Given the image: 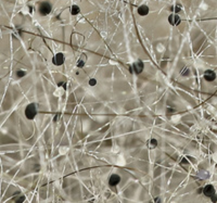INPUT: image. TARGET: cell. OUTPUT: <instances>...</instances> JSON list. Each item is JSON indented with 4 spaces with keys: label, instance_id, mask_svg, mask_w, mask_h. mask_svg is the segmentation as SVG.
Listing matches in <instances>:
<instances>
[{
    "label": "cell",
    "instance_id": "1",
    "mask_svg": "<svg viewBox=\"0 0 217 203\" xmlns=\"http://www.w3.org/2000/svg\"><path fill=\"white\" fill-rule=\"evenodd\" d=\"M36 114H37V108H36V105H35L34 103L27 105V108H26V110H25L26 118H28V120H33V118L36 116Z\"/></svg>",
    "mask_w": 217,
    "mask_h": 203
},
{
    "label": "cell",
    "instance_id": "2",
    "mask_svg": "<svg viewBox=\"0 0 217 203\" xmlns=\"http://www.w3.org/2000/svg\"><path fill=\"white\" fill-rule=\"evenodd\" d=\"M51 11V6L48 2H41L38 6V12L40 13L41 15H47Z\"/></svg>",
    "mask_w": 217,
    "mask_h": 203
},
{
    "label": "cell",
    "instance_id": "3",
    "mask_svg": "<svg viewBox=\"0 0 217 203\" xmlns=\"http://www.w3.org/2000/svg\"><path fill=\"white\" fill-rule=\"evenodd\" d=\"M143 69H145V64L142 63V61L138 60V61H136V62L132 63V73H136V74H140L142 71H143Z\"/></svg>",
    "mask_w": 217,
    "mask_h": 203
},
{
    "label": "cell",
    "instance_id": "4",
    "mask_svg": "<svg viewBox=\"0 0 217 203\" xmlns=\"http://www.w3.org/2000/svg\"><path fill=\"white\" fill-rule=\"evenodd\" d=\"M203 194L204 196L208 198H212L215 194V188L213 185H206L204 188H203Z\"/></svg>",
    "mask_w": 217,
    "mask_h": 203
},
{
    "label": "cell",
    "instance_id": "5",
    "mask_svg": "<svg viewBox=\"0 0 217 203\" xmlns=\"http://www.w3.org/2000/svg\"><path fill=\"white\" fill-rule=\"evenodd\" d=\"M203 77H204V80H206V82L211 83V82H213V80H216V73H215L214 71L208 70V71H205L204 72Z\"/></svg>",
    "mask_w": 217,
    "mask_h": 203
},
{
    "label": "cell",
    "instance_id": "6",
    "mask_svg": "<svg viewBox=\"0 0 217 203\" xmlns=\"http://www.w3.org/2000/svg\"><path fill=\"white\" fill-rule=\"evenodd\" d=\"M121 181V176L117 174H113L111 175L110 178H109V185H110L111 187H115L117 185L120 184Z\"/></svg>",
    "mask_w": 217,
    "mask_h": 203
},
{
    "label": "cell",
    "instance_id": "7",
    "mask_svg": "<svg viewBox=\"0 0 217 203\" xmlns=\"http://www.w3.org/2000/svg\"><path fill=\"white\" fill-rule=\"evenodd\" d=\"M54 65H62L64 63V54L63 53H57L52 59Z\"/></svg>",
    "mask_w": 217,
    "mask_h": 203
},
{
    "label": "cell",
    "instance_id": "8",
    "mask_svg": "<svg viewBox=\"0 0 217 203\" xmlns=\"http://www.w3.org/2000/svg\"><path fill=\"white\" fill-rule=\"evenodd\" d=\"M168 22H170V24H172L173 26H177L181 21H180L179 16L177 15L176 13H174V14H170V15L168 16Z\"/></svg>",
    "mask_w": 217,
    "mask_h": 203
},
{
    "label": "cell",
    "instance_id": "9",
    "mask_svg": "<svg viewBox=\"0 0 217 203\" xmlns=\"http://www.w3.org/2000/svg\"><path fill=\"white\" fill-rule=\"evenodd\" d=\"M137 11H138V14H139V15L145 16L149 13V8H148V6H145V4H142V6L139 7Z\"/></svg>",
    "mask_w": 217,
    "mask_h": 203
},
{
    "label": "cell",
    "instance_id": "10",
    "mask_svg": "<svg viewBox=\"0 0 217 203\" xmlns=\"http://www.w3.org/2000/svg\"><path fill=\"white\" fill-rule=\"evenodd\" d=\"M71 12H72V14L76 15V14H78V13L80 12V9H79V7H77V6H73L72 8H71Z\"/></svg>",
    "mask_w": 217,
    "mask_h": 203
},
{
    "label": "cell",
    "instance_id": "11",
    "mask_svg": "<svg viewBox=\"0 0 217 203\" xmlns=\"http://www.w3.org/2000/svg\"><path fill=\"white\" fill-rule=\"evenodd\" d=\"M149 146H150V148H155V147L157 146V141H156V139H154V138H152V139L149 140Z\"/></svg>",
    "mask_w": 217,
    "mask_h": 203
},
{
    "label": "cell",
    "instance_id": "12",
    "mask_svg": "<svg viewBox=\"0 0 217 203\" xmlns=\"http://www.w3.org/2000/svg\"><path fill=\"white\" fill-rule=\"evenodd\" d=\"M172 10H174V11H173L174 13H178L180 11V8H179V7H173V8H172Z\"/></svg>",
    "mask_w": 217,
    "mask_h": 203
},
{
    "label": "cell",
    "instance_id": "13",
    "mask_svg": "<svg viewBox=\"0 0 217 203\" xmlns=\"http://www.w3.org/2000/svg\"><path fill=\"white\" fill-rule=\"evenodd\" d=\"M96 84H97V80H94V78H91V80H89V85L90 86H94Z\"/></svg>",
    "mask_w": 217,
    "mask_h": 203
},
{
    "label": "cell",
    "instance_id": "14",
    "mask_svg": "<svg viewBox=\"0 0 217 203\" xmlns=\"http://www.w3.org/2000/svg\"><path fill=\"white\" fill-rule=\"evenodd\" d=\"M84 64H85V63H84V61L80 60V61H79V62H78V66H79V67H80V66H84Z\"/></svg>",
    "mask_w": 217,
    "mask_h": 203
}]
</instances>
